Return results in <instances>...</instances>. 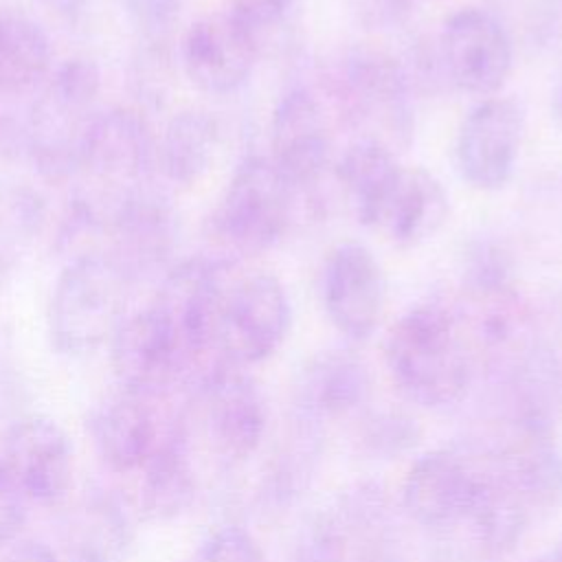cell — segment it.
I'll return each instance as SVG.
<instances>
[{
  "mask_svg": "<svg viewBox=\"0 0 562 562\" xmlns=\"http://www.w3.org/2000/svg\"><path fill=\"white\" fill-rule=\"evenodd\" d=\"M384 364L397 391L424 408L459 404L476 375V360L452 307L417 303L384 336Z\"/></svg>",
  "mask_w": 562,
  "mask_h": 562,
  "instance_id": "6da1fadb",
  "label": "cell"
},
{
  "mask_svg": "<svg viewBox=\"0 0 562 562\" xmlns=\"http://www.w3.org/2000/svg\"><path fill=\"white\" fill-rule=\"evenodd\" d=\"M132 279L108 257L86 252L57 277L48 305L53 347L64 356H88L110 342L125 318Z\"/></svg>",
  "mask_w": 562,
  "mask_h": 562,
  "instance_id": "7a4b0ae2",
  "label": "cell"
},
{
  "mask_svg": "<svg viewBox=\"0 0 562 562\" xmlns=\"http://www.w3.org/2000/svg\"><path fill=\"white\" fill-rule=\"evenodd\" d=\"M334 94L345 121L369 138L397 151L413 138L415 114L408 72L382 48H349L334 72Z\"/></svg>",
  "mask_w": 562,
  "mask_h": 562,
  "instance_id": "3957f363",
  "label": "cell"
},
{
  "mask_svg": "<svg viewBox=\"0 0 562 562\" xmlns=\"http://www.w3.org/2000/svg\"><path fill=\"white\" fill-rule=\"evenodd\" d=\"M101 75L90 59H68L35 99L26 140L37 169L53 180L77 173L86 136L99 114Z\"/></svg>",
  "mask_w": 562,
  "mask_h": 562,
  "instance_id": "277c9868",
  "label": "cell"
},
{
  "mask_svg": "<svg viewBox=\"0 0 562 562\" xmlns=\"http://www.w3.org/2000/svg\"><path fill=\"white\" fill-rule=\"evenodd\" d=\"M292 184L270 156H248L233 171L213 215V233L237 257H257L285 235Z\"/></svg>",
  "mask_w": 562,
  "mask_h": 562,
  "instance_id": "5b68a950",
  "label": "cell"
},
{
  "mask_svg": "<svg viewBox=\"0 0 562 562\" xmlns=\"http://www.w3.org/2000/svg\"><path fill=\"white\" fill-rule=\"evenodd\" d=\"M290 329V299L270 272L226 277L213 325V353L235 367L268 360Z\"/></svg>",
  "mask_w": 562,
  "mask_h": 562,
  "instance_id": "8992f818",
  "label": "cell"
},
{
  "mask_svg": "<svg viewBox=\"0 0 562 562\" xmlns=\"http://www.w3.org/2000/svg\"><path fill=\"white\" fill-rule=\"evenodd\" d=\"M193 402L209 448L220 461L237 465L259 450L268 430V408L244 367L213 360L195 380Z\"/></svg>",
  "mask_w": 562,
  "mask_h": 562,
  "instance_id": "52a82bcc",
  "label": "cell"
},
{
  "mask_svg": "<svg viewBox=\"0 0 562 562\" xmlns=\"http://www.w3.org/2000/svg\"><path fill=\"white\" fill-rule=\"evenodd\" d=\"M156 167V136L132 108L99 112L81 149L77 171L86 176L108 202L110 213L130 198L147 191L145 184Z\"/></svg>",
  "mask_w": 562,
  "mask_h": 562,
  "instance_id": "ba28073f",
  "label": "cell"
},
{
  "mask_svg": "<svg viewBox=\"0 0 562 562\" xmlns=\"http://www.w3.org/2000/svg\"><path fill=\"white\" fill-rule=\"evenodd\" d=\"M501 426L553 432L562 415V362L540 336L485 369Z\"/></svg>",
  "mask_w": 562,
  "mask_h": 562,
  "instance_id": "9c48e42d",
  "label": "cell"
},
{
  "mask_svg": "<svg viewBox=\"0 0 562 562\" xmlns=\"http://www.w3.org/2000/svg\"><path fill=\"white\" fill-rule=\"evenodd\" d=\"M108 345L121 389L145 400L165 393L193 367L173 323L156 303L125 314Z\"/></svg>",
  "mask_w": 562,
  "mask_h": 562,
  "instance_id": "30bf717a",
  "label": "cell"
},
{
  "mask_svg": "<svg viewBox=\"0 0 562 562\" xmlns=\"http://www.w3.org/2000/svg\"><path fill=\"white\" fill-rule=\"evenodd\" d=\"M514 46L505 26L487 9L463 7L446 18L437 59L457 90L485 99L505 86L514 66Z\"/></svg>",
  "mask_w": 562,
  "mask_h": 562,
  "instance_id": "8fae6325",
  "label": "cell"
},
{
  "mask_svg": "<svg viewBox=\"0 0 562 562\" xmlns=\"http://www.w3.org/2000/svg\"><path fill=\"white\" fill-rule=\"evenodd\" d=\"M525 134V110L512 97H485L463 116L454 158L461 178L479 191L505 187L516 169Z\"/></svg>",
  "mask_w": 562,
  "mask_h": 562,
  "instance_id": "7c38bea8",
  "label": "cell"
},
{
  "mask_svg": "<svg viewBox=\"0 0 562 562\" xmlns=\"http://www.w3.org/2000/svg\"><path fill=\"white\" fill-rule=\"evenodd\" d=\"M479 450L498 485L531 520L562 503V450L551 432L501 426V435Z\"/></svg>",
  "mask_w": 562,
  "mask_h": 562,
  "instance_id": "4fadbf2b",
  "label": "cell"
},
{
  "mask_svg": "<svg viewBox=\"0 0 562 562\" xmlns=\"http://www.w3.org/2000/svg\"><path fill=\"white\" fill-rule=\"evenodd\" d=\"M321 303L329 323L349 340H367L386 305V277L360 241L334 246L321 270Z\"/></svg>",
  "mask_w": 562,
  "mask_h": 562,
  "instance_id": "5bb4252c",
  "label": "cell"
},
{
  "mask_svg": "<svg viewBox=\"0 0 562 562\" xmlns=\"http://www.w3.org/2000/svg\"><path fill=\"white\" fill-rule=\"evenodd\" d=\"M261 42L231 11H213L182 35L180 59L189 81L206 94H231L252 75Z\"/></svg>",
  "mask_w": 562,
  "mask_h": 562,
  "instance_id": "9a60e30c",
  "label": "cell"
},
{
  "mask_svg": "<svg viewBox=\"0 0 562 562\" xmlns=\"http://www.w3.org/2000/svg\"><path fill=\"white\" fill-rule=\"evenodd\" d=\"M0 459L26 503L55 505L72 485V443L46 415H26L9 426Z\"/></svg>",
  "mask_w": 562,
  "mask_h": 562,
  "instance_id": "2e32d148",
  "label": "cell"
},
{
  "mask_svg": "<svg viewBox=\"0 0 562 562\" xmlns=\"http://www.w3.org/2000/svg\"><path fill=\"white\" fill-rule=\"evenodd\" d=\"M329 158L331 136L318 99L307 88H290L272 110L270 160L296 191L316 184Z\"/></svg>",
  "mask_w": 562,
  "mask_h": 562,
  "instance_id": "e0dca14e",
  "label": "cell"
},
{
  "mask_svg": "<svg viewBox=\"0 0 562 562\" xmlns=\"http://www.w3.org/2000/svg\"><path fill=\"white\" fill-rule=\"evenodd\" d=\"M226 277V261L187 259L167 272L154 299L173 323L193 364L213 353L215 312Z\"/></svg>",
  "mask_w": 562,
  "mask_h": 562,
  "instance_id": "ac0fdd59",
  "label": "cell"
},
{
  "mask_svg": "<svg viewBox=\"0 0 562 562\" xmlns=\"http://www.w3.org/2000/svg\"><path fill=\"white\" fill-rule=\"evenodd\" d=\"M371 375L360 356L349 349L316 353L301 369L294 384L296 415L323 426L347 417L369 402Z\"/></svg>",
  "mask_w": 562,
  "mask_h": 562,
  "instance_id": "d6986e66",
  "label": "cell"
},
{
  "mask_svg": "<svg viewBox=\"0 0 562 562\" xmlns=\"http://www.w3.org/2000/svg\"><path fill=\"white\" fill-rule=\"evenodd\" d=\"M110 252H105L132 283L165 263L173 248L169 209L147 191L130 198L108 215Z\"/></svg>",
  "mask_w": 562,
  "mask_h": 562,
  "instance_id": "ffe728a7",
  "label": "cell"
},
{
  "mask_svg": "<svg viewBox=\"0 0 562 562\" xmlns=\"http://www.w3.org/2000/svg\"><path fill=\"white\" fill-rule=\"evenodd\" d=\"M448 202L443 184L432 173L402 165L371 228L395 246H419L448 220Z\"/></svg>",
  "mask_w": 562,
  "mask_h": 562,
  "instance_id": "44dd1931",
  "label": "cell"
},
{
  "mask_svg": "<svg viewBox=\"0 0 562 562\" xmlns=\"http://www.w3.org/2000/svg\"><path fill=\"white\" fill-rule=\"evenodd\" d=\"M88 432L103 465L119 474L140 470L160 441L145 397L125 391L90 413Z\"/></svg>",
  "mask_w": 562,
  "mask_h": 562,
  "instance_id": "7402d4cb",
  "label": "cell"
},
{
  "mask_svg": "<svg viewBox=\"0 0 562 562\" xmlns=\"http://www.w3.org/2000/svg\"><path fill=\"white\" fill-rule=\"evenodd\" d=\"M140 470V509L149 520H173L193 505L198 476L184 426L171 428Z\"/></svg>",
  "mask_w": 562,
  "mask_h": 562,
  "instance_id": "603a6c76",
  "label": "cell"
},
{
  "mask_svg": "<svg viewBox=\"0 0 562 562\" xmlns=\"http://www.w3.org/2000/svg\"><path fill=\"white\" fill-rule=\"evenodd\" d=\"M132 540V520L121 501L112 494H92L70 518L66 553L70 562H125Z\"/></svg>",
  "mask_w": 562,
  "mask_h": 562,
  "instance_id": "cb8c5ba5",
  "label": "cell"
},
{
  "mask_svg": "<svg viewBox=\"0 0 562 562\" xmlns=\"http://www.w3.org/2000/svg\"><path fill=\"white\" fill-rule=\"evenodd\" d=\"M217 145V119L206 110H182L169 119L160 138H156V167L169 182L191 187L213 165Z\"/></svg>",
  "mask_w": 562,
  "mask_h": 562,
  "instance_id": "d4e9b609",
  "label": "cell"
},
{
  "mask_svg": "<svg viewBox=\"0 0 562 562\" xmlns=\"http://www.w3.org/2000/svg\"><path fill=\"white\" fill-rule=\"evenodd\" d=\"M402 165L393 149L369 138H356L336 162V180L353 217L371 228Z\"/></svg>",
  "mask_w": 562,
  "mask_h": 562,
  "instance_id": "484cf974",
  "label": "cell"
},
{
  "mask_svg": "<svg viewBox=\"0 0 562 562\" xmlns=\"http://www.w3.org/2000/svg\"><path fill=\"white\" fill-rule=\"evenodd\" d=\"M53 48L44 26L22 11H0V92H24L50 70Z\"/></svg>",
  "mask_w": 562,
  "mask_h": 562,
  "instance_id": "4316f807",
  "label": "cell"
},
{
  "mask_svg": "<svg viewBox=\"0 0 562 562\" xmlns=\"http://www.w3.org/2000/svg\"><path fill=\"white\" fill-rule=\"evenodd\" d=\"M321 450V426L296 413L288 424V435L266 474L263 496L268 505L283 507L294 503L310 485Z\"/></svg>",
  "mask_w": 562,
  "mask_h": 562,
  "instance_id": "83f0119b",
  "label": "cell"
},
{
  "mask_svg": "<svg viewBox=\"0 0 562 562\" xmlns=\"http://www.w3.org/2000/svg\"><path fill=\"white\" fill-rule=\"evenodd\" d=\"M347 558L349 525L336 503L299 527L288 562H347Z\"/></svg>",
  "mask_w": 562,
  "mask_h": 562,
  "instance_id": "f1b7e54d",
  "label": "cell"
},
{
  "mask_svg": "<svg viewBox=\"0 0 562 562\" xmlns=\"http://www.w3.org/2000/svg\"><path fill=\"white\" fill-rule=\"evenodd\" d=\"M516 42L547 44L558 26L560 0H490L487 9Z\"/></svg>",
  "mask_w": 562,
  "mask_h": 562,
  "instance_id": "f546056e",
  "label": "cell"
},
{
  "mask_svg": "<svg viewBox=\"0 0 562 562\" xmlns=\"http://www.w3.org/2000/svg\"><path fill=\"white\" fill-rule=\"evenodd\" d=\"M419 435L422 430L411 415L402 411H391V408L369 411L362 417V426H360L362 446L373 457H384V459H393L415 448V443L419 441Z\"/></svg>",
  "mask_w": 562,
  "mask_h": 562,
  "instance_id": "4dcf8cb0",
  "label": "cell"
},
{
  "mask_svg": "<svg viewBox=\"0 0 562 562\" xmlns=\"http://www.w3.org/2000/svg\"><path fill=\"white\" fill-rule=\"evenodd\" d=\"M191 562H268L257 538L239 525H222L206 536Z\"/></svg>",
  "mask_w": 562,
  "mask_h": 562,
  "instance_id": "1f68e13d",
  "label": "cell"
},
{
  "mask_svg": "<svg viewBox=\"0 0 562 562\" xmlns=\"http://www.w3.org/2000/svg\"><path fill=\"white\" fill-rule=\"evenodd\" d=\"M294 0H231V11L259 37L279 26L290 13Z\"/></svg>",
  "mask_w": 562,
  "mask_h": 562,
  "instance_id": "d6a6232c",
  "label": "cell"
},
{
  "mask_svg": "<svg viewBox=\"0 0 562 562\" xmlns=\"http://www.w3.org/2000/svg\"><path fill=\"white\" fill-rule=\"evenodd\" d=\"M26 507L29 503L18 492L0 459V542H9L22 531L26 522Z\"/></svg>",
  "mask_w": 562,
  "mask_h": 562,
  "instance_id": "836d02e7",
  "label": "cell"
},
{
  "mask_svg": "<svg viewBox=\"0 0 562 562\" xmlns=\"http://www.w3.org/2000/svg\"><path fill=\"white\" fill-rule=\"evenodd\" d=\"M356 18L369 29H391L411 13L413 0H351Z\"/></svg>",
  "mask_w": 562,
  "mask_h": 562,
  "instance_id": "e575fe53",
  "label": "cell"
},
{
  "mask_svg": "<svg viewBox=\"0 0 562 562\" xmlns=\"http://www.w3.org/2000/svg\"><path fill=\"white\" fill-rule=\"evenodd\" d=\"M182 0H123L130 18L149 33L162 31L178 13Z\"/></svg>",
  "mask_w": 562,
  "mask_h": 562,
  "instance_id": "d590c367",
  "label": "cell"
},
{
  "mask_svg": "<svg viewBox=\"0 0 562 562\" xmlns=\"http://www.w3.org/2000/svg\"><path fill=\"white\" fill-rule=\"evenodd\" d=\"M0 562H59V558L46 542L22 540L11 547Z\"/></svg>",
  "mask_w": 562,
  "mask_h": 562,
  "instance_id": "8d00e7d4",
  "label": "cell"
},
{
  "mask_svg": "<svg viewBox=\"0 0 562 562\" xmlns=\"http://www.w3.org/2000/svg\"><path fill=\"white\" fill-rule=\"evenodd\" d=\"M531 562H562V540H560L549 553H544L542 558L531 560Z\"/></svg>",
  "mask_w": 562,
  "mask_h": 562,
  "instance_id": "74e56055",
  "label": "cell"
},
{
  "mask_svg": "<svg viewBox=\"0 0 562 562\" xmlns=\"http://www.w3.org/2000/svg\"><path fill=\"white\" fill-rule=\"evenodd\" d=\"M553 112H555V119L562 123V81L553 94Z\"/></svg>",
  "mask_w": 562,
  "mask_h": 562,
  "instance_id": "f35d334b",
  "label": "cell"
}]
</instances>
